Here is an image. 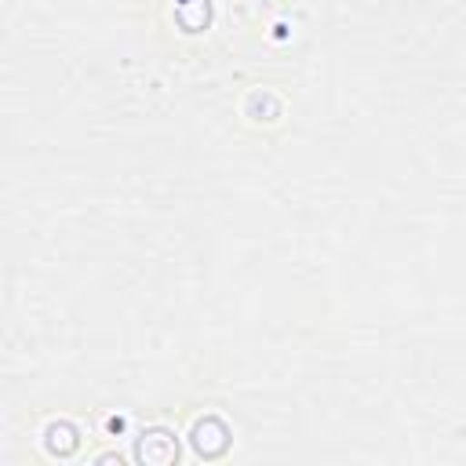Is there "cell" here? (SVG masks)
Wrapping results in <instances>:
<instances>
[{"instance_id": "obj_1", "label": "cell", "mask_w": 466, "mask_h": 466, "mask_svg": "<svg viewBox=\"0 0 466 466\" xmlns=\"http://www.w3.org/2000/svg\"><path fill=\"white\" fill-rule=\"evenodd\" d=\"M135 455H138L142 462L167 466V462H175V459H178V437H175L171 430H164V426L146 430V433L138 437V444H135Z\"/></svg>"}]
</instances>
